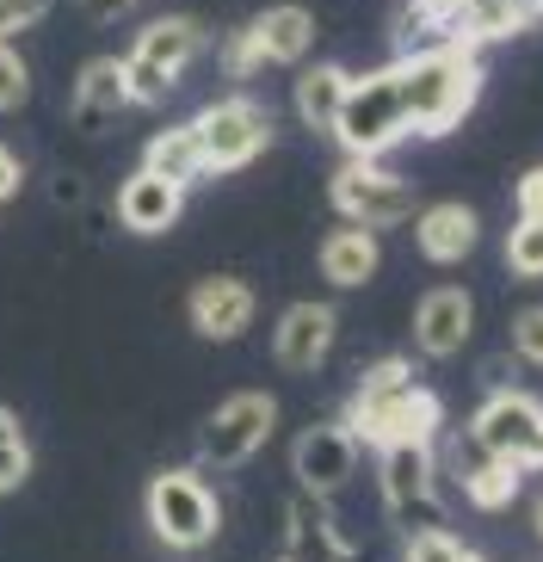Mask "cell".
<instances>
[{"label": "cell", "mask_w": 543, "mask_h": 562, "mask_svg": "<svg viewBox=\"0 0 543 562\" xmlns=\"http://www.w3.org/2000/svg\"><path fill=\"white\" fill-rule=\"evenodd\" d=\"M519 488H525V463L519 458H494V451H482V458L463 470V495H470V507H482V513L512 507Z\"/></svg>", "instance_id": "7402d4cb"}, {"label": "cell", "mask_w": 543, "mask_h": 562, "mask_svg": "<svg viewBox=\"0 0 543 562\" xmlns=\"http://www.w3.org/2000/svg\"><path fill=\"white\" fill-rule=\"evenodd\" d=\"M124 7H136V0H81V13H87V19H117Z\"/></svg>", "instance_id": "836d02e7"}, {"label": "cell", "mask_w": 543, "mask_h": 562, "mask_svg": "<svg viewBox=\"0 0 543 562\" xmlns=\"http://www.w3.org/2000/svg\"><path fill=\"white\" fill-rule=\"evenodd\" d=\"M124 105H131V93H124V56H93V63H81V75H75V131L105 136Z\"/></svg>", "instance_id": "2e32d148"}, {"label": "cell", "mask_w": 543, "mask_h": 562, "mask_svg": "<svg viewBox=\"0 0 543 562\" xmlns=\"http://www.w3.org/2000/svg\"><path fill=\"white\" fill-rule=\"evenodd\" d=\"M531 519H538V538H543V495H538V513H531Z\"/></svg>", "instance_id": "8d00e7d4"}, {"label": "cell", "mask_w": 543, "mask_h": 562, "mask_svg": "<svg viewBox=\"0 0 543 562\" xmlns=\"http://www.w3.org/2000/svg\"><path fill=\"white\" fill-rule=\"evenodd\" d=\"M383 463V501H389L395 519H408V513H427L432 507V488H439V458H432V446H377Z\"/></svg>", "instance_id": "9a60e30c"}, {"label": "cell", "mask_w": 543, "mask_h": 562, "mask_svg": "<svg viewBox=\"0 0 543 562\" xmlns=\"http://www.w3.org/2000/svg\"><path fill=\"white\" fill-rule=\"evenodd\" d=\"M328 136L340 143L346 155H359V161H377V155H389L401 136H408V112H401V87H395V75L383 68V75H364V81L346 87L340 112H333Z\"/></svg>", "instance_id": "7a4b0ae2"}, {"label": "cell", "mask_w": 543, "mask_h": 562, "mask_svg": "<svg viewBox=\"0 0 543 562\" xmlns=\"http://www.w3.org/2000/svg\"><path fill=\"white\" fill-rule=\"evenodd\" d=\"M333 334H340L333 303H291L279 315V328H272V359L284 371H315L333 352Z\"/></svg>", "instance_id": "5bb4252c"}, {"label": "cell", "mask_w": 543, "mask_h": 562, "mask_svg": "<svg viewBox=\"0 0 543 562\" xmlns=\"http://www.w3.org/2000/svg\"><path fill=\"white\" fill-rule=\"evenodd\" d=\"M25 100H32V68L19 56V44L0 37V112H19Z\"/></svg>", "instance_id": "83f0119b"}, {"label": "cell", "mask_w": 543, "mask_h": 562, "mask_svg": "<svg viewBox=\"0 0 543 562\" xmlns=\"http://www.w3.org/2000/svg\"><path fill=\"white\" fill-rule=\"evenodd\" d=\"M377 266H383V241H377V229H364V223H340V229L321 241V279H328L333 291L371 284Z\"/></svg>", "instance_id": "ac0fdd59"}, {"label": "cell", "mask_w": 543, "mask_h": 562, "mask_svg": "<svg viewBox=\"0 0 543 562\" xmlns=\"http://www.w3.org/2000/svg\"><path fill=\"white\" fill-rule=\"evenodd\" d=\"M470 439H476V451L525 463V451L543 439V402L531 390H494L470 420Z\"/></svg>", "instance_id": "30bf717a"}, {"label": "cell", "mask_w": 543, "mask_h": 562, "mask_svg": "<svg viewBox=\"0 0 543 562\" xmlns=\"http://www.w3.org/2000/svg\"><path fill=\"white\" fill-rule=\"evenodd\" d=\"M309 550H321V557H352V544L333 531L321 495L291 501V513H284V557H309Z\"/></svg>", "instance_id": "44dd1931"}, {"label": "cell", "mask_w": 543, "mask_h": 562, "mask_svg": "<svg viewBox=\"0 0 543 562\" xmlns=\"http://www.w3.org/2000/svg\"><path fill=\"white\" fill-rule=\"evenodd\" d=\"M44 13H49V0H0V37H7V44H19V37L32 32Z\"/></svg>", "instance_id": "4dcf8cb0"}, {"label": "cell", "mask_w": 543, "mask_h": 562, "mask_svg": "<svg viewBox=\"0 0 543 562\" xmlns=\"http://www.w3.org/2000/svg\"><path fill=\"white\" fill-rule=\"evenodd\" d=\"M538 19L531 0H463V13L451 19V37L482 50V44H500V37H519Z\"/></svg>", "instance_id": "d6986e66"}, {"label": "cell", "mask_w": 543, "mask_h": 562, "mask_svg": "<svg viewBox=\"0 0 543 562\" xmlns=\"http://www.w3.org/2000/svg\"><path fill=\"white\" fill-rule=\"evenodd\" d=\"M253 68H265V50H260V37H253V25H241V32L223 37V75H229V81H247Z\"/></svg>", "instance_id": "f1b7e54d"}, {"label": "cell", "mask_w": 543, "mask_h": 562, "mask_svg": "<svg viewBox=\"0 0 543 562\" xmlns=\"http://www.w3.org/2000/svg\"><path fill=\"white\" fill-rule=\"evenodd\" d=\"M482 241V216L470 211V204L444 199V204H427V211L414 216V248L427 254L432 266H457L470 260Z\"/></svg>", "instance_id": "e0dca14e"}, {"label": "cell", "mask_w": 543, "mask_h": 562, "mask_svg": "<svg viewBox=\"0 0 543 562\" xmlns=\"http://www.w3.org/2000/svg\"><path fill=\"white\" fill-rule=\"evenodd\" d=\"M444 427V402L439 390H427V383H408V390H395L389 402H377V408H364L346 420V432L359 439V446H432Z\"/></svg>", "instance_id": "ba28073f"}, {"label": "cell", "mask_w": 543, "mask_h": 562, "mask_svg": "<svg viewBox=\"0 0 543 562\" xmlns=\"http://www.w3.org/2000/svg\"><path fill=\"white\" fill-rule=\"evenodd\" d=\"M253 37H260L265 63H303V56L315 50V13L309 7H265L260 19H253Z\"/></svg>", "instance_id": "ffe728a7"}, {"label": "cell", "mask_w": 543, "mask_h": 562, "mask_svg": "<svg viewBox=\"0 0 543 562\" xmlns=\"http://www.w3.org/2000/svg\"><path fill=\"white\" fill-rule=\"evenodd\" d=\"M197 50H204V25L197 19H180V13L155 19L131 44V56H124V93H131V105H161L167 87L197 63Z\"/></svg>", "instance_id": "277c9868"}, {"label": "cell", "mask_w": 543, "mask_h": 562, "mask_svg": "<svg viewBox=\"0 0 543 562\" xmlns=\"http://www.w3.org/2000/svg\"><path fill=\"white\" fill-rule=\"evenodd\" d=\"M346 87H352V75H346L340 63H309L296 75V117H303L309 131H328L340 100H346Z\"/></svg>", "instance_id": "603a6c76"}, {"label": "cell", "mask_w": 543, "mask_h": 562, "mask_svg": "<svg viewBox=\"0 0 543 562\" xmlns=\"http://www.w3.org/2000/svg\"><path fill=\"white\" fill-rule=\"evenodd\" d=\"M519 216H543V167H531L519 180Z\"/></svg>", "instance_id": "d6a6232c"}, {"label": "cell", "mask_w": 543, "mask_h": 562, "mask_svg": "<svg viewBox=\"0 0 543 562\" xmlns=\"http://www.w3.org/2000/svg\"><path fill=\"white\" fill-rule=\"evenodd\" d=\"M328 199L346 223H364V229H377V235L414 216V186L383 173L377 161H359V155H346V167L328 186Z\"/></svg>", "instance_id": "52a82bcc"}, {"label": "cell", "mask_w": 543, "mask_h": 562, "mask_svg": "<svg viewBox=\"0 0 543 562\" xmlns=\"http://www.w3.org/2000/svg\"><path fill=\"white\" fill-rule=\"evenodd\" d=\"M507 266L519 279H543V216H519L507 229Z\"/></svg>", "instance_id": "4316f807"}, {"label": "cell", "mask_w": 543, "mask_h": 562, "mask_svg": "<svg viewBox=\"0 0 543 562\" xmlns=\"http://www.w3.org/2000/svg\"><path fill=\"white\" fill-rule=\"evenodd\" d=\"M25 432H19V414L13 408H0V446H19Z\"/></svg>", "instance_id": "e575fe53"}, {"label": "cell", "mask_w": 543, "mask_h": 562, "mask_svg": "<svg viewBox=\"0 0 543 562\" xmlns=\"http://www.w3.org/2000/svg\"><path fill=\"white\" fill-rule=\"evenodd\" d=\"M291 470L303 482V495H340L352 470H359V439L346 432V420H315V427L296 432L291 446Z\"/></svg>", "instance_id": "9c48e42d"}, {"label": "cell", "mask_w": 543, "mask_h": 562, "mask_svg": "<svg viewBox=\"0 0 543 562\" xmlns=\"http://www.w3.org/2000/svg\"><path fill=\"white\" fill-rule=\"evenodd\" d=\"M401 526H408V519H401ZM401 550H408V557H420V562H470V557H476L457 531H444V526H408Z\"/></svg>", "instance_id": "484cf974"}, {"label": "cell", "mask_w": 543, "mask_h": 562, "mask_svg": "<svg viewBox=\"0 0 543 562\" xmlns=\"http://www.w3.org/2000/svg\"><path fill=\"white\" fill-rule=\"evenodd\" d=\"M272 427H279V396H265V390H235V396L216 402V414L204 420L197 458L216 463V470H235V463H247L265 439H272Z\"/></svg>", "instance_id": "8992f818"}, {"label": "cell", "mask_w": 543, "mask_h": 562, "mask_svg": "<svg viewBox=\"0 0 543 562\" xmlns=\"http://www.w3.org/2000/svg\"><path fill=\"white\" fill-rule=\"evenodd\" d=\"M19 186H25V155L13 143H0V211L19 199Z\"/></svg>", "instance_id": "1f68e13d"}, {"label": "cell", "mask_w": 543, "mask_h": 562, "mask_svg": "<svg viewBox=\"0 0 543 562\" xmlns=\"http://www.w3.org/2000/svg\"><path fill=\"white\" fill-rule=\"evenodd\" d=\"M395 87H401V112H408V136H451L482 100V50L457 44V37H432L414 44L389 63Z\"/></svg>", "instance_id": "6da1fadb"}, {"label": "cell", "mask_w": 543, "mask_h": 562, "mask_svg": "<svg viewBox=\"0 0 543 562\" xmlns=\"http://www.w3.org/2000/svg\"><path fill=\"white\" fill-rule=\"evenodd\" d=\"M470 334H476V297L463 284H432L414 303V347L427 359H457Z\"/></svg>", "instance_id": "8fae6325"}, {"label": "cell", "mask_w": 543, "mask_h": 562, "mask_svg": "<svg viewBox=\"0 0 543 562\" xmlns=\"http://www.w3.org/2000/svg\"><path fill=\"white\" fill-rule=\"evenodd\" d=\"M185 216V186L155 173V167H136L131 180L117 186V223L131 235H167Z\"/></svg>", "instance_id": "4fadbf2b"}, {"label": "cell", "mask_w": 543, "mask_h": 562, "mask_svg": "<svg viewBox=\"0 0 543 562\" xmlns=\"http://www.w3.org/2000/svg\"><path fill=\"white\" fill-rule=\"evenodd\" d=\"M525 470H543V439H538V446L525 451Z\"/></svg>", "instance_id": "d590c367"}, {"label": "cell", "mask_w": 543, "mask_h": 562, "mask_svg": "<svg viewBox=\"0 0 543 562\" xmlns=\"http://www.w3.org/2000/svg\"><path fill=\"white\" fill-rule=\"evenodd\" d=\"M408 383H414V364H408V359H377V364H364V378L352 383V402H346L340 420H352V414H364V408H377V402H389L395 390H408Z\"/></svg>", "instance_id": "d4e9b609"}, {"label": "cell", "mask_w": 543, "mask_h": 562, "mask_svg": "<svg viewBox=\"0 0 543 562\" xmlns=\"http://www.w3.org/2000/svg\"><path fill=\"white\" fill-rule=\"evenodd\" d=\"M143 507H148V531L167 550H204L223 531V501L211 495V482L197 470H161L148 482Z\"/></svg>", "instance_id": "3957f363"}, {"label": "cell", "mask_w": 543, "mask_h": 562, "mask_svg": "<svg viewBox=\"0 0 543 562\" xmlns=\"http://www.w3.org/2000/svg\"><path fill=\"white\" fill-rule=\"evenodd\" d=\"M143 167H155V173H167V180H204V149H197V131L192 124H167V131L148 136V149H143Z\"/></svg>", "instance_id": "cb8c5ba5"}, {"label": "cell", "mask_w": 543, "mask_h": 562, "mask_svg": "<svg viewBox=\"0 0 543 562\" xmlns=\"http://www.w3.org/2000/svg\"><path fill=\"white\" fill-rule=\"evenodd\" d=\"M512 352H519V364H538L543 371V303L512 315Z\"/></svg>", "instance_id": "f546056e"}, {"label": "cell", "mask_w": 543, "mask_h": 562, "mask_svg": "<svg viewBox=\"0 0 543 562\" xmlns=\"http://www.w3.org/2000/svg\"><path fill=\"white\" fill-rule=\"evenodd\" d=\"M197 149H204V173H241L253 167L265 149H272V117L265 105H253L247 93H229V100L204 105L192 117Z\"/></svg>", "instance_id": "5b68a950"}, {"label": "cell", "mask_w": 543, "mask_h": 562, "mask_svg": "<svg viewBox=\"0 0 543 562\" xmlns=\"http://www.w3.org/2000/svg\"><path fill=\"white\" fill-rule=\"evenodd\" d=\"M531 7H538V19H543V0H531Z\"/></svg>", "instance_id": "74e56055"}, {"label": "cell", "mask_w": 543, "mask_h": 562, "mask_svg": "<svg viewBox=\"0 0 543 562\" xmlns=\"http://www.w3.org/2000/svg\"><path fill=\"white\" fill-rule=\"evenodd\" d=\"M253 310H260V297H253V284L235 279V272L197 279L192 297H185V315H192V328L204 334V340H235V334H247Z\"/></svg>", "instance_id": "7c38bea8"}]
</instances>
